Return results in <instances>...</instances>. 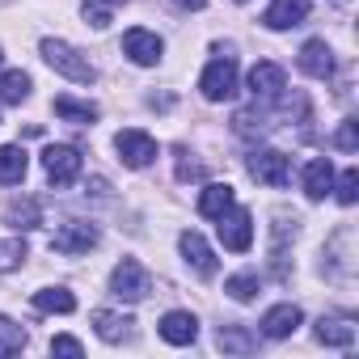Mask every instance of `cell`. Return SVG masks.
I'll list each match as a JSON object with an SVG mask.
<instances>
[{"instance_id": "6da1fadb", "label": "cell", "mask_w": 359, "mask_h": 359, "mask_svg": "<svg viewBox=\"0 0 359 359\" xmlns=\"http://www.w3.org/2000/svg\"><path fill=\"white\" fill-rule=\"evenodd\" d=\"M43 60L60 72V76H68V81H76V85H93L97 81V72H93V64L72 47V43H64V39H43Z\"/></svg>"}, {"instance_id": "7a4b0ae2", "label": "cell", "mask_w": 359, "mask_h": 359, "mask_svg": "<svg viewBox=\"0 0 359 359\" xmlns=\"http://www.w3.org/2000/svg\"><path fill=\"white\" fill-rule=\"evenodd\" d=\"M250 177L262 182V187L283 191L292 182V156H283L279 148H254L250 152Z\"/></svg>"}, {"instance_id": "3957f363", "label": "cell", "mask_w": 359, "mask_h": 359, "mask_svg": "<svg viewBox=\"0 0 359 359\" xmlns=\"http://www.w3.org/2000/svg\"><path fill=\"white\" fill-rule=\"evenodd\" d=\"M199 89H203V97L208 102H229L233 93H237V60L224 51L220 60H212L208 68H203V76H199Z\"/></svg>"}, {"instance_id": "277c9868", "label": "cell", "mask_w": 359, "mask_h": 359, "mask_svg": "<svg viewBox=\"0 0 359 359\" xmlns=\"http://www.w3.org/2000/svg\"><path fill=\"white\" fill-rule=\"evenodd\" d=\"M148 287H152V279H148V271H144L135 258H123V262L110 271V296H118V300H127V304L144 300Z\"/></svg>"}, {"instance_id": "5b68a950", "label": "cell", "mask_w": 359, "mask_h": 359, "mask_svg": "<svg viewBox=\"0 0 359 359\" xmlns=\"http://www.w3.org/2000/svg\"><path fill=\"white\" fill-rule=\"evenodd\" d=\"M114 148H118V161H123L127 169H148V165L156 161V140H152L148 131H140V127L118 131V135H114Z\"/></svg>"}, {"instance_id": "8992f818", "label": "cell", "mask_w": 359, "mask_h": 359, "mask_svg": "<svg viewBox=\"0 0 359 359\" xmlns=\"http://www.w3.org/2000/svg\"><path fill=\"white\" fill-rule=\"evenodd\" d=\"M81 152L72 148V144H51L47 152H43V169H47V177H51V187H72L76 177H81Z\"/></svg>"}, {"instance_id": "52a82bcc", "label": "cell", "mask_w": 359, "mask_h": 359, "mask_svg": "<svg viewBox=\"0 0 359 359\" xmlns=\"http://www.w3.org/2000/svg\"><path fill=\"white\" fill-rule=\"evenodd\" d=\"M216 229H220L224 250H233V254H245V250L254 245V216H250L245 208H237V203L216 220Z\"/></svg>"}, {"instance_id": "ba28073f", "label": "cell", "mask_w": 359, "mask_h": 359, "mask_svg": "<svg viewBox=\"0 0 359 359\" xmlns=\"http://www.w3.org/2000/svg\"><path fill=\"white\" fill-rule=\"evenodd\" d=\"M97 245V229L89 220H68L64 229L51 233V250L55 254H89Z\"/></svg>"}, {"instance_id": "9c48e42d", "label": "cell", "mask_w": 359, "mask_h": 359, "mask_svg": "<svg viewBox=\"0 0 359 359\" xmlns=\"http://www.w3.org/2000/svg\"><path fill=\"white\" fill-rule=\"evenodd\" d=\"M283 89H287V76H283L279 64L262 60V64L250 68V93H254V102H275V97H283Z\"/></svg>"}, {"instance_id": "30bf717a", "label": "cell", "mask_w": 359, "mask_h": 359, "mask_svg": "<svg viewBox=\"0 0 359 359\" xmlns=\"http://www.w3.org/2000/svg\"><path fill=\"white\" fill-rule=\"evenodd\" d=\"M161 51H165V43L152 34V30H127L123 34V55L131 60V64H140V68H152L156 60H161Z\"/></svg>"}, {"instance_id": "8fae6325", "label": "cell", "mask_w": 359, "mask_h": 359, "mask_svg": "<svg viewBox=\"0 0 359 359\" xmlns=\"http://www.w3.org/2000/svg\"><path fill=\"white\" fill-rule=\"evenodd\" d=\"M161 338L173 342V346H191V342L199 338V321H195V313H187V309L165 313V317H161Z\"/></svg>"}, {"instance_id": "7c38bea8", "label": "cell", "mask_w": 359, "mask_h": 359, "mask_svg": "<svg viewBox=\"0 0 359 359\" xmlns=\"http://www.w3.org/2000/svg\"><path fill=\"white\" fill-rule=\"evenodd\" d=\"M300 72L313 81H330L334 76V51L325 47V39H313L300 47Z\"/></svg>"}, {"instance_id": "4fadbf2b", "label": "cell", "mask_w": 359, "mask_h": 359, "mask_svg": "<svg viewBox=\"0 0 359 359\" xmlns=\"http://www.w3.org/2000/svg\"><path fill=\"white\" fill-rule=\"evenodd\" d=\"M177 245H182V258L195 266V275H203V279H212V275H216V254H212V245H208L195 229L177 237Z\"/></svg>"}, {"instance_id": "5bb4252c", "label": "cell", "mask_w": 359, "mask_h": 359, "mask_svg": "<svg viewBox=\"0 0 359 359\" xmlns=\"http://www.w3.org/2000/svg\"><path fill=\"white\" fill-rule=\"evenodd\" d=\"M309 18V0H271V9L262 13V22L271 30H292Z\"/></svg>"}, {"instance_id": "9a60e30c", "label": "cell", "mask_w": 359, "mask_h": 359, "mask_svg": "<svg viewBox=\"0 0 359 359\" xmlns=\"http://www.w3.org/2000/svg\"><path fill=\"white\" fill-rule=\"evenodd\" d=\"M93 330H97V338H102V342H127V338L135 334V321H131L127 313L97 309V313H93Z\"/></svg>"}, {"instance_id": "2e32d148", "label": "cell", "mask_w": 359, "mask_h": 359, "mask_svg": "<svg viewBox=\"0 0 359 359\" xmlns=\"http://www.w3.org/2000/svg\"><path fill=\"white\" fill-rule=\"evenodd\" d=\"M334 191V165L325 161V156H313L309 165H304V195L317 203V199H325Z\"/></svg>"}, {"instance_id": "e0dca14e", "label": "cell", "mask_w": 359, "mask_h": 359, "mask_svg": "<svg viewBox=\"0 0 359 359\" xmlns=\"http://www.w3.org/2000/svg\"><path fill=\"white\" fill-rule=\"evenodd\" d=\"M26 169H30V156H26L22 144H5V148H0V187L26 182Z\"/></svg>"}, {"instance_id": "ac0fdd59", "label": "cell", "mask_w": 359, "mask_h": 359, "mask_svg": "<svg viewBox=\"0 0 359 359\" xmlns=\"http://www.w3.org/2000/svg\"><path fill=\"white\" fill-rule=\"evenodd\" d=\"M300 321H304V313H300L296 304H275V309L262 317V334H266V338H287V334H296Z\"/></svg>"}, {"instance_id": "d6986e66", "label": "cell", "mask_w": 359, "mask_h": 359, "mask_svg": "<svg viewBox=\"0 0 359 359\" xmlns=\"http://www.w3.org/2000/svg\"><path fill=\"white\" fill-rule=\"evenodd\" d=\"M233 203H237L233 187H229V182H212V187H203V195H199V216H208V220H220V216H224Z\"/></svg>"}, {"instance_id": "ffe728a7", "label": "cell", "mask_w": 359, "mask_h": 359, "mask_svg": "<svg viewBox=\"0 0 359 359\" xmlns=\"http://www.w3.org/2000/svg\"><path fill=\"white\" fill-rule=\"evenodd\" d=\"M317 342H325V346H351L355 342V321L351 317H321L317 321Z\"/></svg>"}, {"instance_id": "44dd1931", "label": "cell", "mask_w": 359, "mask_h": 359, "mask_svg": "<svg viewBox=\"0 0 359 359\" xmlns=\"http://www.w3.org/2000/svg\"><path fill=\"white\" fill-rule=\"evenodd\" d=\"M34 309L39 313H72L76 296L68 287H43V292H34Z\"/></svg>"}, {"instance_id": "7402d4cb", "label": "cell", "mask_w": 359, "mask_h": 359, "mask_svg": "<svg viewBox=\"0 0 359 359\" xmlns=\"http://www.w3.org/2000/svg\"><path fill=\"white\" fill-rule=\"evenodd\" d=\"M216 342H220V351H233V355H250V351L258 346V338H254L245 325H220Z\"/></svg>"}, {"instance_id": "603a6c76", "label": "cell", "mask_w": 359, "mask_h": 359, "mask_svg": "<svg viewBox=\"0 0 359 359\" xmlns=\"http://www.w3.org/2000/svg\"><path fill=\"white\" fill-rule=\"evenodd\" d=\"M30 97V76L18 68V72H0V102H9V106H22Z\"/></svg>"}, {"instance_id": "cb8c5ba5", "label": "cell", "mask_w": 359, "mask_h": 359, "mask_svg": "<svg viewBox=\"0 0 359 359\" xmlns=\"http://www.w3.org/2000/svg\"><path fill=\"white\" fill-rule=\"evenodd\" d=\"M55 114L68 118V123H93L97 106L93 102H76V97H55Z\"/></svg>"}, {"instance_id": "d4e9b609", "label": "cell", "mask_w": 359, "mask_h": 359, "mask_svg": "<svg viewBox=\"0 0 359 359\" xmlns=\"http://www.w3.org/2000/svg\"><path fill=\"white\" fill-rule=\"evenodd\" d=\"M26 342H30V334H26L13 317H0V351L18 355V351H26Z\"/></svg>"}, {"instance_id": "484cf974", "label": "cell", "mask_w": 359, "mask_h": 359, "mask_svg": "<svg viewBox=\"0 0 359 359\" xmlns=\"http://www.w3.org/2000/svg\"><path fill=\"white\" fill-rule=\"evenodd\" d=\"M9 224H13V229H39V224H43V212H39V203H34V199H22V203H13V208H9Z\"/></svg>"}, {"instance_id": "4316f807", "label": "cell", "mask_w": 359, "mask_h": 359, "mask_svg": "<svg viewBox=\"0 0 359 359\" xmlns=\"http://www.w3.org/2000/svg\"><path fill=\"white\" fill-rule=\"evenodd\" d=\"M258 287H262V283H258V275H254V271H241V275H233V279L224 283V292H229L233 300H241V304H245V300H254V296H258Z\"/></svg>"}, {"instance_id": "83f0119b", "label": "cell", "mask_w": 359, "mask_h": 359, "mask_svg": "<svg viewBox=\"0 0 359 359\" xmlns=\"http://www.w3.org/2000/svg\"><path fill=\"white\" fill-rule=\"evenodd\" d=\"M118 5H123V0H85V18H89V22H93L97 30H106Z\"/></svg>"}, {"instance_id": "f1b7e54d", "label": "cell", "mask_w": 359, "mask_h": 359, "mask_svg": "<svg viewBox=\"0 0 359 359\" xmlns=\"http://www.w3.org/2000/svg\"><path fill=\"white\" fill-rule=\"evenodd\" d=\"M22 262H26V241L22 237L0 241V271H18Z\"/></svg>"}, {"instance_id": "f546056e", "label": "cell", "mask_w": 359, "mask_h": 359, "mask_svg": "<svg viewBox=\"0 0 359 359\" xmlns=\"http://www.w3.org/2000/svg\"><path fill=\"white\" fill-rule=\"evenodd\" d=\"M355 199H359V173H355V169H346V173L338 177V203H342V208H351Z\"/></svg>"}, {"instance_id": "4dcf8cb0", "label": "cell", "mask_w": 359, "mask_h": 359, "mask_svg": "<svg viewBox=\"0 0 359 359\" xmlns=\"http://www.w3.org/2000/svg\"><path fill=\"white\" fill-rule=\"evenodd\" d=\"M177 177H182V182H191V177H203L199 161H191V152H187V148H177Z\"/></svg>"}, {"instance_id": "1f68e13d", "label": "cell", "mask_w": 359, "mask_h": 359, "mask_svg": "<svg viewBox=\"0 0 359 359\" xmlns=\"http://www.w3.org/2000/svg\"><path fill=\"white\" fill-rule=\"evenodd\" d=\"M334 144H338L342 152H355V148H359V135H355V118H346V123L338 127V135H334Z\"/></svg>"}, {"instance_id": "d6a6232c", "label": "cell", "mask_w": 359, "mask_h": 359, "mask_svg": "<svg viewBox=\"0 0 359 359\" xmlns=\"http://www.w3.org/2000/svg\"><path fill=\"white\" fill-rule=\"evenodd\" d=\"M51 351H55V355H81V351H85V346H81V342H76V338H68V334H60V338H55V342H51Z\"/></svg>"}, {"instance_id": "836d02e7", "label": "cell", "mask_w": 359, "mask_h": 359, "mask_svg": "<svg viewBox=\"0 0 359 359\" xmlns=\"http://www.w3.org/2000/svg\"><path fill=\"white\" fill-rule=\"evenodd\" d=\"M173 5H182V9H203L208 0H173Z\"/></svg>"}, {"instance_id": "e575fe53", "label": "cell", "mask_w": 359, "mask_h": 359, "mask_svg": "<svg viewBox=\"0 0 359 359\" xmlns=\"http://www.w3.org/2000/svg\"><path fill=\"white\" fill-rule=\"evenodd\" d=\"M334 5H351V0H334Z\"/></svg>"}, {"instance_id": "d590c367", "label": "cell", "mask_w": 359, "mask_h": 359, "mask_svg": "<svg viewBox=\"0 0 359 359\" xmlns=\"http://www.w3.org/2000/svg\"><path fill=\"white\" fill-rule=\"evenodd\" d=\"M0 60H5V55H0Z\"/></svg>"}]
</instances>
